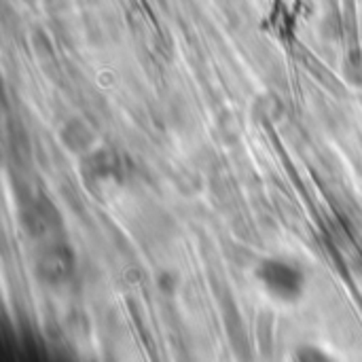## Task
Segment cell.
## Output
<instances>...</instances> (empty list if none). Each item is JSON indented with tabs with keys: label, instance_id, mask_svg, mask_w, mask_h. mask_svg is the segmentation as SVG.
I'll list each match as a JSON object with an SVG mask.
<instances>
[{
	"label": "cell",
	"instance_id": "cell-1",
	"mask_svg": "<svg viewBox=\"0 0 362 362\" xmlns=\"http://www.w3.org/2000/svg\"><path fill=\"white\" fill-rule=\"evenodd\" d=\"M259 278L263 280V284L267 286L269 293L284 297V299H293L303 291V276L299 269H295L288 263L282 261H267L261 265Z\"/></svg>",
	"mask_w": 362,
	"mask_h": 362
},
{
	"label": "cell",
	"instance_id": "cell-2",
	"mask_svg": "<svg viewBox=\"0 0 362 362\" xmlns=\"http://www.w3.org/2000/svg\"><path fill=\"white\" fill-rule=\"evenodd\" d=\"M70 269H72L70 255H68V250H62V248L49 250V252L40 259V263H38L40 276H42L45 280H49V282H59V280L68 278Z\"/></svg>",
	"mask_w": 362,
	"mask_h": 362
}]
</instances>
